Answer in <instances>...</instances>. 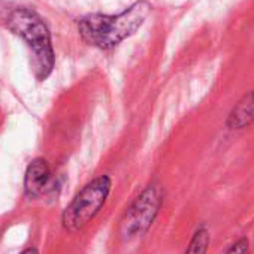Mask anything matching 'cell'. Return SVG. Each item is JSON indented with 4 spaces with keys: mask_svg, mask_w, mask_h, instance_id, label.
<instances>
[{
    "mask_svg": "<svg viewBox=\"0 0 254 254\" xmlns=\"http://www.w3.org/2000/svg\"><path fill=\"white\" fill-rule=\"evenodd\" d=\"M6 26L14 35L26 42L30 51L32 69L36 79H48L56 66V56L51 33L44 18L36 11L21 6L15 8L9 14Z\"/></svg>",
    "mask_w": 254,
    "mask_h": 254,
    "instance_id": "2",
    "label": "cell"
},
{
    "mask_svg": "<svg viewBox=\"0 0 254 254\" xmlns=\"http://www.w3.org/2000/svg\"><path fill=\"white\" fill-rule=\"evenodd\" d=\"M165 191L159 183L147 186L124 211L118 235L123 241H133L144 236L154 224L163 205Z\"/></svg>",
    "mask_w": 254,
    "mask_h": 254,
    "instance_id": "4",
    "label": "cell"
},
{
    "mask_svg": "<svg viewBox=\"0 0 254 254\" xmlns=\"http://www.w3.org/2000/svg\"><path fill=\"white\" fill-rule=\"evenodd\" d=\"M211 242V232L209 227L202 223L200 226H197V229L194 230L184 254H206L208 253V247Z\"/></svg>",
    "mask_w": 254,
    "mask_h": 254,
    "instance_id": "7",
    "label": "cell"
},
{
    "mask_svg": "<svg viewBox=\"0 0 254 254\" xmlns=\"http://www.w3.org/2000/svg\"><path fill=\"white\" fill-rule=\"evenodd\" d=\"M254 123V90L242 96L227 115L226 126L232 130H242Z\"/></svg>",
    "mask_w": 254,
    "mask_h": 254,
    "instance_id": "6",
    "label": "cell"
},
{
    "mask_svg": "<svg viewBox=\"0 0 254 254\" xmlns=\"http://www.w3.org/2000/svg\"><path fill=\"white\" fill-rule=\"evenodd\" d=\"M53 174L48 162L42 157L33 159L24 174V193L29 199H39L51 189Z\"/></svg>",
    "mask_w": 254,
    "mask_h": 254,
    "instance_id": "5",
    "label": "cell"
},
{
    "mask_svg": "<svg viewBox=\"0 0 254 254\" xmlns=\"http://www.w3.org/2000/svg\"><path fill=\"white\" fill-rule=\"evenodd\" d=\"M224 254H250V241L248 238H239L236 242H233Z\"/></svg>",
    "mask_w": 254,
    "mask_h": 254,
    "instance_id": "8",
    "label": "cell"
},
{
    "mask_svg": "<svg viewBox=\"0 0 254 254\" xmlns=\"http://www.w3.org/2000/svg\"><path fill=\"white\" fill-rule=\"evenodd\" d=\"M151 6L139 0L120 14H88L78 20V32L85 44L102 51L118 47L133 36L147 21Z\"/></svg>",
    "mask_w": 254,
    "mask_h": 254,
    "instance_id": "1",
    "label": "cell"
},
{
    "mask_svg": "<svg viewBox=\"0 0 254 254\" xmlns=\"http://www.w3.org/2000/svg\"><path fill=\"white\" fill-rule=\"evenodd\" d=\"M112 191V178L106 174L88 181L62 212V226L67 233H78L106 205Z\"/></svg>",
    "mask_w": 254,
    "mask_h": 254,
    "instance_id": "3",
    "label": "cell"
},
{
    "mask_svg": "<svg viewBox=\"0 0 254 254\" xmlns=\"http://www.w3.org/2000/svg\"><path fill=\"white\" fill-rule=\"evenodd\" d=\"M20 254H39V250L36 247H27L26 250H23Z\"/></svg>",
    "mask_w": 254,
    "mask_h": 254,
    "instance_id": "9",
    "label": "cell"
}]
</instances>
